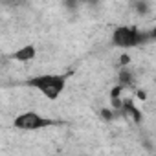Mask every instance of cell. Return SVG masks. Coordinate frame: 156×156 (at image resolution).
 Returning a JSON list of instances; mask_svg holds the SVG:
<instances>
[{"instance_id":"cell-1","label":"cell","mask_w":156,"mask_h":156,"mask_svg":"<svg viewBox=\"0 0 156 156\" xmlns=\"http://www.w3.org/2000/svg\"><path fill=\"white\" fill-rule=\"evenodd\" d=\"M66 79H68L66 73H41V75L30 77L26 85L30 88H35L37 92H41L50 101H55L62 94V90L66 87Z\"/></svg>"},{"instance_id":"cell-2","label":"cell","mask_w":156,"mask_h":156,"mask_svg":"<svg viewBox=\"0 0 156 156\" xmlns=\"http://www.w3.org/2000/svg\"><path fill=\"white\" fill-rule=\"evenodd\" d=\"M151 41L149 31H141L136 26H118L112 33V44L118 48H136Z\"/></svg>"},{"instance_id":"cell-3","label":"cell","mask_w":156,"mask_h":156,"mask_svg":"<svg viewBox=\"0 0 156 156\" xmlns=\"http://www.w3.org/2000/svg\"><path fill=\"white\" fill-rule=\"evenodd\" d=\"M57 121L50 119V118H44L37 112H22L15 118L13 121V127L15 129H20V130H39V129H46V127H51L55 125Z\"/></svg>"},{"instance_id":"cell-4","label":"cell","mask_w":156,"mask_h":156,"mask_svg":"<svg viewBox=\"0 0 156 156\" xmlns=\"http://www.w3.org/2000/svg\"><path fill=\"white\" fill-rule=\"evenodd\" d=\"M35 55H37V50H35L33 44H26V46L13 51V59L17 62H30V61L35 59Z\"/></svg>"},{"instance_id":"cell-5","label":"cell","mask_w":156,"mask_h":156,"mask_svg":"<svg viewBox=\"0 0 156 156\" xmlns=\"http://www.w3.org/2000/svg\"><path fill=\"white\" fill-rule=\"evenodd\" d=\"M123 114L130 116L136 123H141V118H143V116H141V112L136 108V105H134L130 99H125V101H123Z\"/></svg>"},{"instance_id":"cell-6","label":"cell","mask_w":156,"mask_h":156,"mask_svg":"<svg viewBox=\"0 0 156 156\" xmlns=\"http://www.w3.org/2000/svg\"><path fill=\"white\" fill-rule=\"evenodd\" d=\"M132 85V72L129 68H121L119 70V87H130Z\"/></svg>"},{"instance_id":"cell-7","label":"cell","mask_w":156,"mask_h":156,"mask_svg":"<svg viewBox=\"0 0 156 156\" xmlns=\"http://www.w3.org/2000/svg\"><path fill=\"white\" fill-rule=\"evenodd\" d=\"M134 9L140 13V15H145L149 11V4L147 2H134Z\"/></svg>"},{"instance_id":"cell-8","label":"cell","mask_w":156,"mask_h":156,"mask_svg":"<svg viewBox=\"0 0 156 156\" xmlns=\"http://www.w3.org/2000/svg\"><path fill=\"white\" fill-rule=\"evenodd\" d=\"M121 90H123V87L116 85V87L112 88V92H110V99H119V96H121Z\"/></svg>"},{"instance_id":"cell-9","label":"cell","mask_w":156,"mask_h":156,"mask_svg":"<svg viewBox=\"0 0 156 156\" xmlns=\"http://www.w3.org/2000/svg\"><path fill=\"white\" fill-rule=\"evenodd\" d=\"M101 116H103L105 119H108V121H110V119H112V116H114V112H112V110H107V108H105V110H101Z\"/></svg>"},{"instance_id":"cell-10","label":"cell","mask_w":156,"mask_h":156,"mask_svg":"<svg viewBox=\"0 0 156 156\" xmlns=\"http://www.w3.org/2000/svg\"><path fill=\"white\" fill-rule=\"evenodd\" d=\"M129 61H130V57H129V55H127V53H123V55H121V66H123V68H125V66H127V64H129Z\"/></svg>"},{"instance_id":"cell-11","label":"cell","mask_w":156,"mask_h":156,"mask_svg":"<svg viewBox=\"0 0 156 156\" xmlns=\"http://www.w3.org/2000/svg\"><path fill=\"white\" fill-rule=\"evenodd\" d=\"M149 31V37H151V41H156V28H152V30H147Z\"/></svg>"}]
</instances>
